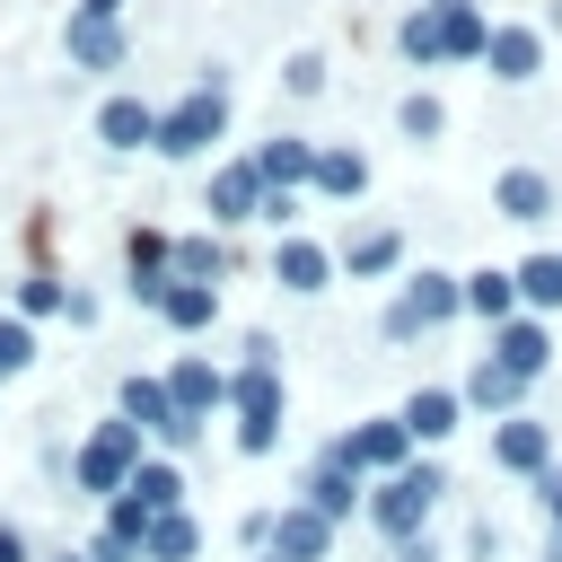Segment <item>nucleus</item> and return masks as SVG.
Wrapping results in <instances>:
<instances>
[{
  "instance_id": "obj_27",
  "label": "nucleus",
  "mask_w": 562,
  "mask_h": 562,
  "mask_svg": "<svg viewBox=\"0 0 562 562\" xmlns=\"http://www.w3.org/2000/svg\"><path fill=\"white\" fill-rule=\"evenodd\" d=\"M202 553V518L193 509H167V518H149V544H140V562H193Z\"/></svg>"
},
{
  "instance_id": "obj_15",
  "label": "nucleus",
  "mask_w": 562,
  "mask_h": 562,
  "mask_svg": "<svg viewBox=\"0 0 562 562\" xmlns=\"http://www.w3.org/2000/svg\"><path fill=\"white\" fill-rule=\"evenodd\" d=\"M492 211H501V220H518V228L553 220V176H544V167H509V176L492 184Z\"/></svg>"
},
{
  "instance_id": "obj_8",
  "label": "nucleus",
  "mask_w": 562,
  "mask_h": 562,
  "mask_svg": "<svg viewBox=\"0 0 562 562\" xmlns=\"http://www.w3.org/2000/svg\"><path fill=\"white\" fill-rule=\"evenodd\" d=\"M123 422H140L149 439H167V448H193L202 439V422H184L176 404H167V378H123V404H114Z\"/></svg>"
},
{
  "instance_id": "obj_7",
  "label": "nucleus",
  "mask_w": 562,
  "mask_h": 562,
  "mask_svg": "<svg viewBox=\"0 0 562 562\" xmlns=\"http://www.w3.org/2000/svg\"><path fill=\"white\" fill-rule=\"evenodd\" d=\"M325 457H334V465H351L360 483H369V474L386 483V474H404V465H413V439H404V422L386 413V422H360V430H342Z\"/></svg>"
},
{
  "instance_id": "obj_18",
  "label": "nucleus",
  "mask_w": 562,
  "mask_h": 562,
  "mask_svg": "<svg viewBox=\"0 0 562 562\" xmlns=\"http://www.w3.org/2000/svg\"><path fill=\"white\" fill-rule=\"evenodd\" d=\"M492 360H501V369H518V378L536 386V378H544V360H553V342H544V325H536V316H509V325H492Z\"/></svg>"
},
{
  "instance_id": "obj_9",
  "label": "nucleus",
  "mask_w": 562,
  "mask_h": 562,
  "mask_svg": "<svg viewBox=\"0 0 562 562\" xmlns=\"http://www.w3.org/2000/svg\"><path fill=\"white\" fill-rule=\"evenodd\" d=\"M299 501H307V509H316L325 527H342L351 509H369V483H360L351 465H334V457H316V465H307V483H299Z\"/></svg>"
},
{
  "instance_id": "obj_13",
  "label": "nucleus",
  "mask_w": 562,
  "mask_h": 562,
  "mask_svg": "<svg viewBox=\"0 0 562 562\" xmlns=\"http://www.w3.org/2000/svg\"><path fill=\"white\" fill-rule=\"evenodd\" d=\"M457 413H465V395H457V386H413L395 422H404V439H413V448H439V439L457 430Z\"/></svg>"
},
{
  "instance_id": "obj_29",
  "label": "nucleus",
  "mask_w": 562,
  "mask_h": 562,
  "mask_svg": "<svg viewBox=\"0 0 562 562\" xmlns=\"http://www.w3.org/2000/svg\"><path fill=\"white\" fill-rule=\"evenodd\" d=\"M220 272H228V246L220 237H176V281H211L220 290Z\"/></svg>"
},
{
  "instance_id": "obj_42",
  "label": "nucleus",
  "mask_w": 562,
  "mask_h": 562,
  "mask_svg": "<svg viewBox=\"0 0 562 562\" xmlns=\"http://www.w3.org/2000/svg\"><path fill=\"white\" fill-rule=\"evenodd\" d=\"M0 386H9V369H0Z\"/></svg>"
},
{
  "instance_id": "obj_6",
  "label": "nucleus",
  "mask_w": 562,
  "mask_h": 562,
  "mask_svg": "<svg viewBox=\"0 0 562 562\" xmlns=\"http://www.w3.org/2000/svg\"><path fill=\"white\" fill-rule=\"evenodd\" d=\"M228 413H237V448L246 457H272L281 448V369H237L228 378Z\"/></svg>"
},
{
  "instance_id": "obj_25",
  "label": "nucleus",
  "mask_w": 562,
  "mask_h": 562,
  "mask_svg": "<svg viewBox=\"0 0 562 562\" xmlns=\"http://www.w3.org/2000/svg\"><path fill=\"white\" fill-rule=\"evenodd\" d=\"M465 316H483V325H509L518 316V272H465Z\"/></svg>"
},
{
  "instance_id": "obj_23",
  "label": "nucleus",
  "mask_w": 562,
  "mask_h": 562,
  "mask_svg": "<svg viewBox=\"0 0 562 562\" xmlns=\"http://www.w3.org/2000/svg\"><path fill=\"white\" fill-rule=\"evenodd\" d=\"M457 395H465L474 413H501V422H509V413H518V395H527V378H518V369H501V360L483 351V360H474V378H465Z\"/></svg>"
},
{
  "instance_id": "obj_33",
  "label": "nucleus",
  "mask_w": 562,
  "mask_h": 562,
  "mask_svg": "<svg viewBox=\"0 0 562 562\" xmlns=\"http://www.w3.org/2000/svg\"><path fill=\"white\" fill-rule=\"evenodd\" d=\"M105 536H123V544H149V509H140L132 492H114V501H105Z\"/></svg>"
},
{
  "instance_id": "obj_31",
  "label": "nucleus",
  "mask_w": 562,
  "mask_h": 562,
  "mask_svg": "<svg viewBox=\"0 0 562 562\" xmlns=\"http://www.w3.org/2000/svg\"><path fill=\"white\" fill-rule=\"evenodd\" d=\"M518 299L527 307H562V255H527L518 263Z\"/></svg>"
},
{
  "instance_id": "obj_21",
  "label": "nucleus",
  "mask_w": 562,
  "mask_h": 562,
  "mask_svg": "<svg viewBox=\"0 0 562 562\" xmlns=\"http://www.w3.org/2000/svg\"><path fill=\"white\" fill-rule=\"evenodd\" d=\"M70 61L79 70H123V18H70Z\"/></svg>"
},
{
  "instance_id": "obj_24",
  "label": "nucleus",
  "mask_w": 562,
  "mask_h": 562,
  "mask_svg": "<svg viewBox=\"0 0 562 562\" xmlns=\"http://www.w3.org/2000/svg\"><path fill=\"white\" fill-rule=\"evenodd\" d=\"M325 202H360L369 193V158L360 149H316V176H307Z\"/></svg>"
},
{
  "instance_id": "obj_12",
  "label": "nucleus",
  "mask_w": 562,
  "mask_h": 562,
  "mask_svg": "<svg viewBox=\"0 0 562 562\" xmlns=\"http://www.w3.org/2000/svg\"><path fill=\"white\" fill-rule=\"evenodd\" d=\"M334 272H342V263H334V246H316V237H281V246H272V281L299 290V299H316Z\"/></svg>"
},
{
  "instance_id": "obj_38",
  "label": "nucleus",
  "mask_w": 562,
  "mask_h": 562,
  "mask_svg": "<svg viewBox=\"0 0 562 562\" xmlns=\"http://www.w3.org/2000/svg\"><path fill=\"white\" fill-rule=\"evenodd\" d=\"M536 501L553 509V536H562V465H544V474H536Z\"/></svg>"
},
{
  "instance_id": "obj_28",
  "label": "nucleus",
  "mask_w": 562,
  "mask_h": 562,
  "mask_svg": "<svg viewBox=\"0 0 562 562\" xmlns=\"http://www.w3.org/2000/svg\"><path fill=\"white\" fill-rule=\"evenodd\" d=\"M123 492H132V501H140L149 518H167V509H184V474H176L167 457H149V465H140V474H132Z\"/></svg>"
},
{
  "instance_id": "obj_22",
  "label": "nucleus",
  "mask_w": 562,
  "mask_h": 562,
  "mask_svg": "<svg viewBox=\"0 0 562 562\" xmlns=\"http://www.w3.org/2000/svg\"><path fill=\"white\" fill-rule=\"evenodd\" d=\"M334 263H342L351 281H378V272H395V263H404V237H395V228H351Z\"/></svg>"
},
{
  "instance_id": "obj_4",
  "label": "nucleus",
  "mask_w": 562,
  "mask_h": 562,
  "mask_svg": "<svg viewBox=\"0 0 562 562\" xmlns=\"http://www.w3.org/2000/svg\"><path fill=\"white\" fill-rule=\"evenodd\" d=\"M220 132H228V79H220V70H202V79L158 114V140H149V149H167V158H202Z\"/></svg>"
},
{
  "instance_id": "obj_10",
  "label": "nucleus",
  "mask_w": 562,
  "mask_h": 562,
  "mask_svg": "<svg viewBox=\"0 0 562 562\" xmlns=\"http://www.w3.org/2000/svg\"><path fill=\"white\" fill-rule=\"evenodd\" d=\"M492 465H501V474H527V483H536V474L553 465V430H544V422H527V413H509V422L492 430Z\"/></svg>"
},
{
  "instance_id": "obj_14",
  "label": "nucleus",
  "mask_w": 562,
  "mask_h": 562,
  "mask_svg": "<svg viewBox=\"0 0 562 562\" xmlns=\"http://www.w3.org/2000/svg\"><path fill=\"white\" fill-rule=\"evenodd\" d=\"M325 553H334V527H325L307 501H290V509L272 518V553H263V562H325Z\"/></svg>"
},
{
  "instance_id": "obj_30",
  "label": "nucleus",
  "mask_w": 562,
  "mask_h": 562,
  "mask_svg": "<svg viewBox=\"0 0 562 562\" xmlns=\"http://www.w3.org/2000/svg\"><path fill=\"white\" fill-rule=\"evenodd\" d=\"M61 307H70V290H61L53 272H26V281H18V307H9V316H26V325H44V316H61Z\"/></svg>"
},
{
  "instance_id": "obj_17",
  "label": "nucleus",
  "mask_w": 562,
  "mask_h": 562,
  "mask_svg": "<svg viewBox=\"0 0 562 562\" xmlns=\"http://www.w3.org/2000/svg\"><path fill=\"white\" fill-rule=\"evenodd\" d=\"M255 176H263L272 193H299V184L316 176V140H299V132H272V140L255 149Z\"/></svg>"
},
{
  "instance_id": "obj_3",
  "label": "nucleus",
  "mask_w": 562,
  "mask_h": 562,
  "mask_svg": "<svg viewBox=\"0 0 562 562\" xmlns=\"http://www.w3.org/2000/svg\"><path fill=\"white\" fill-rule=\"evenodd\" d=\"M439 492H448V474H439L430 457H413L404 474H386V483L369 492V527H378L386 544H422V527H430Z\"/></svg>"
},
{
  "instance_id": "obj_11",
  "label": "nucleus",
  "mask_w": 562,
  "mask_h": 562,
  "mask_svg": "<svg viewBox=\"0 0 562 562\" xmlns=\"http://www.w3.org/2000/svg\"><path fill=\"white\" fill-rule=\"evenodd\" d=\"M263 193H272V184L255 176V158H228V167L211 176V220H220V228H237V220H263Z\"/></svg>"
},
{
  "instance_id": "obj_39",
  "label": "nucleus",
  "mask_w": 562,
  "mask_h": 562,
  "mask_svg": "<svg viewBox=\"0 0 562 562\" xmlns=\"http://www.w3.org/2000/svg\"><path fill=\"white\" fill-rule=\"evenodd\" d=\"M0 562H35V544H26V527H9V518H0Z\"/></svg>"
},
{
  "instance_id": "obj_2",
  "label": "nucleus",
  "mask_w": 562,
  "mask_h": 562,
  "mask_svg": "<svg viewBox=\"0 0 562 562\" xmlns=\"http://www.w3.org/2000/svg\"><path fill=\"white\" fill-rule=\"evenodd\" d=\"M140 465H149V430H140V422H123V413H114V422H97V430L70 448V483H79L88 501H114Z\"/></svg>"
},
{
  "instance_id": "obj_5",
  "label": "nucleus",
  "mask_w": 562,
  "mask_h": 562,
  "mask_svg": "<svg viewBox=\"0 0 562 562\" xmlns=\"http://www.w3.org/2000/svg\"><path fill=\"white\" fill-rule=\"evenodd\" d=\"M448 316H465V281H457V272H413V281L395 290V307L378 316V334H386V342H413V334H430V325H448Z\"/></svg>"
},
{
  "instance_id": "obj_40",
  "label": "nucleus",
  "mask_w": 562,
  "mask_h": 562,
  "mask_svg": "<svg viewBox=\"0 0 562 562\" xmlns=\"http://www.w3.org/2000/svg\"><path fill=\"white\" fill-rule=\"evenodd\" d=\"M79 18H123V0H79Z\"/></svg>"
},
{
  "instance_id": "obj_34",
  "label": "nucleus",
  "mask_w": 562,
  "mask_h": 562,
  "mask_svg": "<svg viewBox=\"0 0 562 562\" xmlns=\"http://www.w3.org/2000/svg\"><path fill=\"white\" fill-rule=\"evenodd\" d=\"M26 360H35V325H26V316H0V369L18 378Z\"/></svg>"
},
{
  "instance_id": "obj_37",
  "label": "nucleus",
  "mask_w": 562,
  "mask_h": 562,
  "mask_svg": "<svg viewBox=\"0 0 562 562\" xmlns=\"http://www.w3.org/2000/svg\"><path fill=\"white\" fill-rule=\"evenodd\" d=\"M88 562H140V544H123V536L97 527V536H88Z\"/></svg>"
},
{
  "instance_id": "obj_35",
  "label": "nucleus",
  "mask_w": 562,
  "mask_h": 562,
  "mask_svg": "<svg viewBox=\"0 0 562 562\" xmlns=\"http://www.w3.org/2000/svg\"><path fill=\"white\" fill-rule=\"evenodd\" d=\"M281 88H290V97H316V88H325V61H316V53H290Z\"/></svg>"
},
{
  "instance_id": "obj_1",
  "label": "nucleus",
  "mask_w": 562,
  "mask_h": 562,
  "mask_svg": "<svg viewBox=\"0 0 562 562\" xmlns=\"http://www.w3.org/2000/svg\"><path fill=\"white\" fill-rule=\"evenodd\" d=\"M395 44H404V61H422V70H439V61H483L492 18H483V0H422V9L395 26Z\"/></svg>"
},
{
  "instance_id": "obj_41",
  "label": "nucleus",
  "mask_w": 562,
  "mask_h": 562,
  "mask_svg": "<svg viewBox=\"0 0 562 562\" xmlns=\"http://www.w3.org/2000/svg\"><path fill=\"white\" fill-rule=\"evenodd\" d=\"M53 562H88V553H53Z\"/></svg>"
},
{
  "instance_id": "obj_36",
  "label": "nucleus",
  "mask_w": 562,
  "mask_h": 562,
  "mask_svg": "<svg viewBox=\"0 0 562 562\" xmlns=\"http://www.w3.org/2000/svg\"><path fill=\"white\" fill-rule=\"evenodd\" d=\"M272 518H281V509H246V518H237V544H255V553H272Z\"/></svg>"
},
{
  "instance_id": "obj_19",
  "label": "nucleus",
  "mask_w": 562,
  "mask_h": 562,
  "mask_svg": "<svg viewBox=\"0 0 562 562\" xmlns=\"http://www.w3.org/2000/svg\"><path fill=\"white\" fill-rule=\"evenodd\" d=\"M483 61H492V79H536L544 70V35L536 26H492V44H483Z\"/></svg>"
},
{
  "instance_id": "obj_26",
  "label": "nucleus",
  "mask_w": 562,
  "mask_h": 562,
  "mask_svg": "<svg viewBox=\"0 0 562 562\" xmlns=\"http://www.w3.org/2000/svg\"><path fill=\"white\" fill-rule=\"evenodd\" d=\"M158 316H167L176 334H202V325H220V290H211V281H167Z\"/></svg>"
},
{
  "instance_id": "obj_16",
  "label": "nucleus",
  "mask_w": 562,
  "mask_h": 562,
  "mask_svg": "<svg viewBox=\"0 0 562 562\" xmlns=\"http://www.w3.org/2000/svg\"><path fill=\"white\" fill-rule=\"evenodd\" d=\"M167 404H176L184 422H211V413L228 404V378H220L211 360H176V369H167Z\"/></svg>"
},
{
  "instance_id": "obj_20",
  "label": "nucleus",
  "mask_w": 562,
  "mask_h": 562,
  "mask_svg": "<svg viewBox=\"0 0 562 562\" xmlns=\"http://www.w3.org/2000/svg\"><path fill=\"white\" fill-rule=\"evenodd\" d=\"M97 140H105V149H149V140H158V105L105 97V105H97Z\"/></svg>"
},
{
  "instance_id": "obj_32",
  "label": "nucleus",
  "mask_w": 562,
  "mask_h": 562,
  "mask_svg": "<svg viewBox=\"0 0 562 562\" xmlns=\"http://www.w3.org/2000/svg\"><path fill=\"white\" fill-rule=\"evenodd\" d=\"M395 123H404V140H439V132H448V105H439L430 88H413V97L395 105Z\"/></svg>"
}]
</instances>
